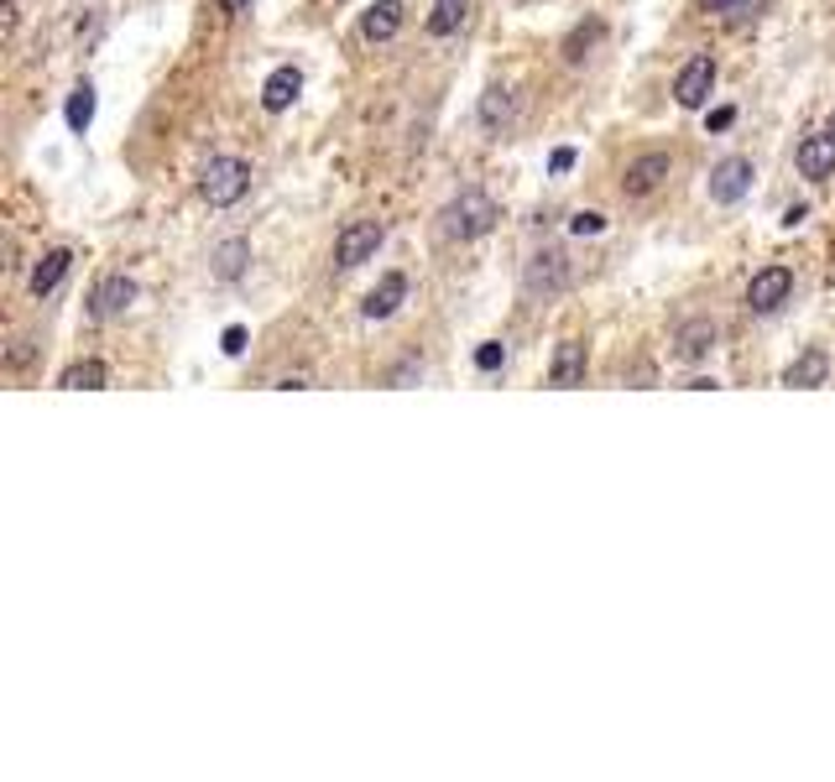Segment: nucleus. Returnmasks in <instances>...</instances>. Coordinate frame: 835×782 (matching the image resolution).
<instances>
[{"label": "nucleus", "instance_id": "4", "mask_svg": "<svg viewBox=\"0 0 835 782\" xmlns=\"http://www.w3.org/2000/svg\"><path fill=\"white\" fill-rule=\"evenodd\" d=\"M523 287L533 292V298H553V292H564L570 287V256L564 251H538V256L527 261V272H523Z\"/></svg>", "mask_w": 835, "mask_h": 782}, {"label": "nucleus", "instance_id": "22", "mask_svg": "<svg viewBox=\"0 0 835 782\" xmlns=\"http://www.w3.org/2000/svg\"><path fill=\"white\" fill-rule=\"evenodd\" d=\"M506 120H512V95H506V89H486V99H480V125L497 131Z\"/></svg>", "mask_w": 835, "mask_h": 782}, {"label": "nucleus", "instance_id": "7", "mask_svg": "<svg viewBox=\"0 0 835 782\" xmlns=\"http://www.w3.org/2000/svg\"><path fill=\"white\" fill-rule=\"evenodd\" d=\"M131 303H136V282H131V277H105V282L90 292V318H95V324H110V318H120Z\"/></svg>", "mask_w": 835, "mask_h": 782}, {"label": "nucleus", "instance_id": "13", "mask_svg": "<svg viewBox=\"0 0 835 782\" xmlns=\"http://www.w3.org/2000/svg\"><path fill=\"white\" fill-rule=\"evenodd\" d=\"M298 95H303V73L293 69V63H287V69H272V79L262 84V105L272 110V116H283Z\"/></svg>", "mask_w": 835, "mask_h": 782}, {"label": "nucleus", "instance_id": "9", "mask_svg": "<svg viewBox=\"0 0 835 782\" xmlns=\"http://www.w3.org/2000/svg\"><path fill=\"white\" fill-rule=\"evenodd\" d=\"M794 163H799V172L804 178H831L835 172V131H820V136H804L799 142V152H794Z\"/></svg>", "mask_w": 835, "mask_h": 782}, {"label": "nucleus", "instance_id": "19", "mask_svg": "<svg viewBox=\"0 0 835 782\" xmlns=\"http://www.w3.org/2000/svg\"><path fill=\"white\" fill-rule=\"evenodd\" d=\"M465 11H470V0H433V11H429V32H433V37H450V32H460V22H465Z\"/></svg>", "mask_w": 835, "mask_h": 782}, {"label": "nucleus", "instance_id": "18", "mask_svg": "<svg viewBox=\"0 0 835 782\" xmlns=\"http://www.w3.org/2000/svg\"><path fill=\"white\" fill-rule=\"evenodd\" d=\"M105 381H110V371H105L99 360H73L69 371L58 376V386H63V392H99Z\"/></svg>", "mask_w": 835, "mask_h": 782}, {"label": "nucleus", "instance_id": "20", "mask_svg": "<svg viewBox=\"0 0 835 782\" xmlns=\"http://www.w3.org/2000/svg\"><path fill=\"white\" fill-rule=\"evenodd\" d=\"M90 125H95V84H79V89L69 95V131L84 136Z\"/></svg>", "mask_w": 835, "mask_h": 782}, {"label": "nucleus", "instance_id": "15", "mask_svg": "<svg viewBox=\"0 0 835 782\" xmlns=\"http://www.w3.org/2000/svg\"><path fill=\"white\" fill-rule=\"evenodd\" d=\"M716 339H720V329L711 324V318H690V324H679V360H705L711 350H716Z\"/></svg>", "mask_w": 835, "mask_h": 782}, {"label": "nucleus", "instance_id": "21", "mask_svg": "<svg viewBox=\"0 0 835 782\" xmlns=\"http://www.w3.org/2000/svg\"><path fill=\"white\" fill-rule=\"evenodd\" d=\"M246 256H251V245H246V240H225V245L215 251V277L236 282L240 272H246Z\"/></svg>", "mask_w": 835, "mask_h": 782}, {"label": "nucleus", "instance_id": "25", "mask_svg": "<svg viewBox=\"0 0 835 782\" xmlns=\"http://www.w3.org/2000/svg\"><path fill=\"white\" fill-rule=\"evenodd\" d=\"M501 360H506V350H501L497 339H486L476 350V371H501Z\"/></svg>", "mask_w": 835, "mask_h": 782}, {"label": "nucleus", "instance_id": "27", "mask_svg": "<svg viewBox=\"0 0 835 782\" xmlns=\"http://www.w3.org/2000/svg\"><path fill=\"white\" fill-rule=\"evenodd\" d=\"M240 350H246V329L230 324V329H225V356H240Z\"/></svg>", "mask_w": 835, "mask_h": 782}, {"label": "nucleus", "instance_id": "29", "mask_svg": "<svg viewBox=\"0 0 835 782\" xmlns=\"http://www.w3.org/2000/svg\"><path fill=\"white\" fill-rule=\"evenodd\" d=\"M549 167H553V172H570V167H574V146H559V152L549 157Z\"/></svg>", "mask_w": 835, "mask_h": 782}, {"label": "nucleus", "instance_id": "12", "mask_svg": "<svg viewBox=\"0 0 835 782\" xmlns=\"http://www.w3.org/2000/svg\"><path fill=\"white\" fill-rule=\"evenodd\" d=\"M825 381H831V356H825L820 345H810V350L784 371V386H794V392H810V386H825Z\"/></svg>", "mask_w": 835, "mask_h": 782}, {"label": "nucleus", "instance_id": "30", "mask_svg": "<svg viewBox=\"0 0 835 782\" xmlns=\"http://www.w3.org/2000/svg\"><path fill=\"white\" fill-rule=\"evenodd\" d=\"M219 5H225L230 16H240V11H251V0H219Z\"/></svg>", "mask_w": 835, "mask_h": 782}, {"label": "nucleus", "instance_id": "14", "mask_svg": "<svg viewBox=\"0 0 835 782\" xmlns=\"http://www.w3.org/2000/svg\"><path fill=\"white\" fill-rule=\"evenodd\" d=\"M397 26H403V0H377L360 16V37L366 43H386V37H397Z\"/></svg>", "mask_w": 835, "mask_h": 782}, {"label": "nucleus", "instance_id": "23", "mask_svg": "<svg viewBox=\"0 0 835 782\" xmlns=\"http://www.w3.org/2000/svg\"><path fill=\"white\" fill-rule=\"evenodd\" d=\"M700 5L716 11V16H726V22H747V16H758L763 0H700Z\"/></svg>", "mask_w": 835, "mask_h": 782}, {"label": "nucleus", "instance_id": "24", "mask_svg": "<svg viewBox=\"0 0 835 782\" xmlns=\"http://www.w3.org/2000/svg\"><path fill=\"white\" fill-rule=\"evenodd\" d=\"M596 37H600V22L580 26V32H574V37H570V43H564V58H570V63H580V58H585V48H591Z\"/></svg>", "mask_w": 835, "mask_h": 782}, {"label": "nucleus", "instance_id": "28", "mask_svg": "<svg viewBox=\"0 0 835 782\" xmlns=\"http://www.w3.org/2000/svg\"><path fill=\"white\" fill-rule=\"evenodd\" d=\"M731 120H737V110H731V105H720V110H711V120H705V125H711V131H726Z\"/></svg>", "mask_w": 835, "mask_h": 782}, {"label": "nucleus", "instance_id": "17", "mask_svg": "<svg viewBox=\"0 0 835 782\" xmlns=\"http://www.w3.org/2000/svg\"><path fill=\"white\" fill-rule=\"evenodd\" d=\"M549 381L553 386H580V381H585V345H580V339H564V345H559Z\"/></svg>", "mask_w": 835, "mask_h": 782}, {"label": "nucleus", "instance_id": "6", "mask_svg": "<svg viewBox=\"0 0 835 782\" xmlns=\"http://www.w3.org/2000/svg\"><path fill=\"white\" fill-rule=\"evenodd\" d=\"M711 89H716V63H711V58H690V63L679 69V79H673V99H679L684 110H700V105L711 99Z\"/></svg>", "mask_w": 835, "mask_h": 782}, {"label": "nucleus", "instance_id": "1", "mask_svg": "<svg viewBox=\"0 0 835 782\" xmlns=\"http://www.w3.org/2000/svg\"><path fill=\"white\" fill-rule=\"evenodd\" d=\"M246 189H251V167L240 163V157H210V163H204V172H199V193H204L215 209L240 204V198H246Z\"/></svg>", "mask_w": 835, "mask_h": 782}, {"label": "nucleus", "instance_id": "16", "mask_svg": "<svg viewBox=\"0 0 835 782\" xmlns=\"http://www.w3.org/2000/svg\"><path fill=\"white\" fill-rule=\"evenodd\" d=\"M69 266H73V251H69V245H58V251H48V256L37 261V272H32V292H37V298H48L52 287L63 282V277H69Z\"/></svg>", "mask_w": 835, "mask_h": 782}, {"label": "nucleus", "instance_id": "5", "mask_svg": "<svg viewBox=\"0 0 835 782\" xmlns=\"http://www.w3.org/2000/svg\"><path fill=\"white\" fill-rule=\"evenodd\" d=\"M788 292H794V272L788 266H763L752 282H747V309L752 313H773L788 303Z\"/></svg>", "mask_w": 835, "mask_h": 782}, {"label": "nucleus", "instance_id": "31", "mask_svg": "<svg viewBox=\"0 0 835 782\" xmlns=\"http://www.w3.org/2000/svg\"><path fill=\"white\" fill-rule=\"evenodd\" d=\"M831 131H835V110H831Z\"/></svg>", "mask_w": 835, "mask_h": 782}, {"label": "nucleus", "instance_id": "3", "mask_svg": "<svg viewBox=\"0 0 835 782\" xmlns=\"http://www.w3.org/2000/svg\"><path fill=\"white\" fill-rule=\"evenodd\" d=\"M382 225L377 219H356V225H345L339 230V240H334V266L339 272H356V266H366V261L382 251Z\"/></svg>", "mask_w": 835, "mask_h": 782}, {"label": "nucleus", "instance_id": "2", "mask_svg": "<svg viewBox=\"0 0 835 782\" xmlns=\"http://www.w3.org/2000/svg\"><path fill=\"white\" fill-rule=\"evenodd\" d=\"M497 219H501V214H497V204H491V193L465 189L450 209H444V236H450V240H476V236H486Z\"/></svg>", "mask_w": 835, "mask_h": 782}, {"label": "nucleus", "instance_id": "8", "mask_svg": "<svg viewBox=\"0 0 835 782\" xmlns=\"http://www.w3.org/2000/svg\"><path fill=\"white\" fill-rule=\"evenodd\" d=\"M747 189H752V163L747 157H726V163L711 167V198L716 204H737V198H747Z\"/></svg>", "mask_w": 835, "mask_h": 782}, {"label": "nucleus", "instance_id": "11", "mask_svg": "<svg viewBox=\"0 0 835 782\" xmlns=\"http://www.w3.org/2000/svg\"><path fill=\"white\" fill-rule=\"evenodd\" d=\"M403 298H407V277H403V272H386L382 282L366 292L360 313H366V318H392V313L403 309Z\"/></svg>", "mask_w": 835, "mask_h": 782}, {"label": "nucleus", "instance_id": "26", "mask_svg": "<svg viewBox=\"0 0 835 782\" xmlns=\"http://www.w3.org/2000/svg\"><path fill=\"white\" fill-rule=\"evenodd\" d=\"M570 230L574 236H600V230H606V214H574Z\"/></svg>", "mask_w": 835, "mask_h": 782}, {"label": "nucleus", "instance_id": "10", "mask_svg": "<svg viewBox=\"0 0 835 782\" xmlns=\"http://www.w3.org/2000/svg\"><path fill=\"white\" fill-rule=\"evenodd\" d=\"M668 167H673V157H668V152H643L637 163L627 167L621 189L632 193V198H643V193H653V189H658V183L668 178Z\"/></svg>", "mask_w": 835, "mask_h": 782}]
</instances>
